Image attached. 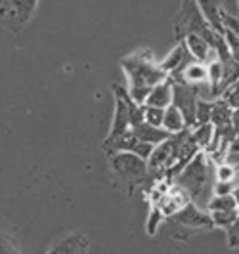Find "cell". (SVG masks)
Wrapping results in <instances>:
<instances>
[{
	"label": "cell",
	"mask_w": 239,
	"mask_h": 254,
	"mask_svg": "<svg viewBox=\"0 0 239 254\" xmlns=\"http://www.w3.org/2000/svg\"><path fill=\"white\" fill-rule=\"evenodd\" d=\"M121 67L128 78V86H150L166 80L168 76L161 69V65L155 62V56L151 50H138L121 60Z\"/></svg>",
	"instance_id": "6da1fadb"
},
{
	"label": "cell",
	"mask_w": 239,
	"mask_h": 254,
	"mask_svg": "<svg viewBox=\"0 0 239 254\" xmlns=\"http://www.w3.org/2000/svg\"><path fill=\"white\" fill-rule=\"evenodd\" d=\"M172 33H174L176 42H182L188 35H201L211 42L214 35V31L203 17L197 0H182L176 15L172 19Z\"/></svg>",
	"instance_id": "7a4b0ae2"
},
{
	"label": "cell",
	"mask_w": 239,
	"mask_h": 254,
	"mask_svg": "<svg viewBox=\"0 0 239 254\" xmlns=\"http://www.w3.org/2000/svg\"><path fill=\"white\" fill-rule=\"evenodd\" d=\"M211 165H213L211 157L205 151H199L174 178V184H178L188 193L191 201H197L207 190L209 180H211Z\"/></svg>",
	"instance_id": "3957f363"
},
{
	"label": "cell",
	"mask_w": 239,
	"mask_h": 254,
	"mask_svg": "<svg viewBox=\"0 0 239 254\" xmlns=\"http://www.w3.org/2000/svg\"><path fill=\"white\" fill-rule=\"evenodd\" d=\"M109 168H111V174L115 178L128 188H138L150 176L148 161L134 155V153H111L109 155Z\"/></svg>",
	"instance_id": "277c9868"
},
{
	"label": "cell",
	"mask_w": 239,
	"mask_h": 254,
	"mask_svg": "<svg viewBox=\"0 0 239 254\" xmlns=\"http://www.w3.org/2000/svg\"><path fill=\"white\" fill-rule=\"evenodd\" d=\"M38 0H0V25L10 33H21L33 13Z\"/></svg>",
	"instance_id": "5b68a950"
},
{
	"label": "cell",
	"mask_w": 239,
	"mask_h": 254,
	"mask_svg": "<svg viewBox=\"0 0 239 254\" xmlns=\"http://www.w3.org/2000/svg\"><path fill=\"white\" fill-rule=\"evenodd\" d=\"M178 161V145H176V136H170L168 140L163 143L155 145L151 151L150 159H148V170L151 176L157 180L166 178L168 172L174 168Z\"/></svg>",
	"instance_id": "8992f818"
},
{
	"label": "cell",
	"mask_w": 239,
	"mask_h": 254,
	"mask_svg": "<svg viewBox=\"0 0 239 254\" xmlns=\"http://www.w3.org/2000/svg\"><path fill=\"white\" fill-rule=\"evenodd\" d=\"M170 80H172V88H174L172 105H176L180 113L184 115L188 127L193 128L195 127V109H197V102H199V86L188 84L178 78H170Z\"/></svg>",
	"instance_id": "52a82bcc"
},
{
	"label": "cell",
	"mask_w": 239,
	"mask_h": 254,
	"mask_svg": "<svg viewBox=\"0 0 239 254\" xmlns=\"http://www.w3.org/2000/svg\"><path fill=\"white\" fill-rule=\"evenodd\" d=\"M101 149L105 153H109V155H111V153H119V151L134 153V155H138V157L148 161L151 151H153V145L144 143L132 130H128V132L121 134V136H107V138L103 140V143H101Z\"/></svg>",
	"instance_id": "ba28073f"
},
{
	"label": "cell",
	"mask_w": 239,
	"mask_h": 254,
	"mask_svg": "<svg viewBox=\"0 0 239 254\" xmlns=\"http://www.w3.org/2000/svg\"><path fill=\"white\" fill-rule=\"evenodd\" d=\"M172 220L178 226H184V228L193 229V231H209V229L214 228L211 214L203 212L193 201H189L182 210H178L176 214L172 216Z\"/></svg>",
	"instance_id": "9c48e42d"
},
{
	"label": "cell",
	"mask_w": 239,
	"mask_h": 254,
	"mask_svg": "<svg viewBox=\"0 0 239 254\" xmlns=\"http://www.w3.org/2000/svg\"><path fill=\"white\" fill-rule=\"evenodd\" d=\"M191 62H195V60L191 58V54L188 52L186 44H184V42H178L176 46L168 52V56H166L159 65H161V69L166 73V76H176V75H180Z\"/></svg>",
	"instance_id": "30bf717a"
},
{
	"label": "cell",
	"mask_w": 239,
	"mask_h": 254,
	"mask_svg": "<svg viewBox=\"0 0 239 254\" xmlns=\"http://www.w3.org/2000/svg\"><path fill=\"white\" fill-rule=\"evenodd\" d=\"M90 241L82 233H69L52 245L46 254H88Z\"/></svg>",
	"instance_id": "8fae6325"
},
{
	"label": "cell",
	"mask_w": 239,
	"mask_h": 254,
	"mask_svg": "<svg viewBox=\"0 0 239 254\" xmlns=\"http://www.w3.org/2000/svg\"><path fill=\"white\" fill-rule=\"evenodd\" d=\"M197 6L201 10L205 21L209 23V27L213 29L214 33H220L224 35V23H222V12H224V6H222V0H197Z\"/></svg>",
	"instance_id": "7c38bea8"
},
{
	"label": "cell",
	"mask_w": 239,
	"mask_h": 254,
	"mask_svg": "<svg viewBox=\"0 0 239 254\" xmlns=\"http://www.w3.org/2000/svg\"><path fill=\"white\" fill-rule=\"evenodd\" d=\"M172 98H174L172 80L166 78V80L159 82V84H155V86L151 88L146 105H153V107H163V109H166L168 105H172Z\"/></svg>",
	"instance_id": "4fadbf2b"
},
{
	"label": "cell",
	"mask_w": 239,
	"mask_h": 254,
	"mask_svg": "<svg viewBox=\"0 0 239 254\" xmlns=\"http://www.w3.org/2000/svg\"><path fill=\"white\" fill-rule=\"evenodd\" d=\"M182 42L186 44V48L191 54V58L195 62H201V64H207L209 62V56L214 52L211 42L205 37H201V35H188Z\"/></svg>",
	"instance_id": "5bb4252c"
},
{
	"label": "cell",
	"mask_w": 239,
	"mask_h": 254,
	"mask_svg": "<svg viewBox=\"0 0 239 254\" xmlns=\"http://www.w3.org/2000/svg\"><path fill=\"white\" fill-rule=\"evenodd\" d=\"M168 78H178V80H184V82L193 84V86H203L209 82V67L201 62H191L180 75L168 76Z\"/></svg>",
	"instance_id": "9a60e30c"
},
{
	"label": "cell",
	"mask_w": 239,
	"mask_h": 254,
	"mask_svg": "<svg viewBox=\"0 0 239 254\" xmlns=\"http://www.w3.org/2000/svg\"><path fill=\"white\" fill-rule=\"evenodd\" d=\"M132 132L138 136L140 140L144 141V143H150V145H159V143H163L164 140H168L172 134H168L164 128H157V127H151L148 123H142L138 127L132 128Z\"/></svg>",
	"instance_id": "2e32d148"
},
{
	"label": "cell",
	"mask_w": 239,
	"mask_h": 254,
	"mask_svg": "<svg viewBox=\"0 0 239 254\" xmlns=\"http://www.w3.org/2000/svg\"><path fill=\"white\" fill-rule=\"evenodd\" d=\"M163 128L168 132V134H180V132H184V130H188V123H186V119H184V115L180 113V109H178L176 105H168L166 109H164V121H163Z\"/></svg>",
	"instance_id": "e0dca14e"
},
{
	"label": "cell",
	"mask_w": 239,
	"mask_h": 254,
	"mask_svg": "<svg viewBox=\"0 0 239 254\" xmlns=\"http://www.w3.org/2000/svg\"><path fill=\"white\" fill-rule=\"evenodd\" d=\"M189 130H191V138L197 143V147L201 151H207V147L213 143V138H214L213 123H209V125H195V127L189 128Z\"/></svg>",
	"instance_id": "ac0fdd59"
},
{
	"label": "cell",
	"mask_w": 239,
	"mask_h": 254,
	"mask_svg": "<svg viewBox=\"0 0 239 254\" xmlns=\"http://www.w3.org/2000/svg\"><path fill=\"white\" fill-rule=\"evenodd\" d=\"M207 210L214 212V210H238V203L234 193L232 195H214L213 199L207 204Z\"/></svg>",
	"instance_id": "d6986e66"
},
{
	"label": "cell",
	"mask_w": 239,
	"mask_h": 254,
	"mask_svg": "<svg viewBox=\"0 0 239 254\" xmlns=\"http://www.w3.org/2000/svg\"><path fill=\"white\" fill-rule=\"evenodd\" d=\"M163 220H164V212L161 210V206L157 204H151V210H150V216H148V222H146V231L148 235H155L159 228L163 226Z\"/></svg>",
	"instance_id": "ffe728a7"
},
{
	"label": "cell",
	"mask_w": 239,
	"mask_h": 254,
	"mask_svg": "<svg viewBox=\"0 0 239 254\" xmlns=\"http://www.w3.org/2000/svg\"><path fill=\"white\" fill-rule=\"evenodd\" d=\"M164 121V109L163 107H153V105H144V123L151 127L163 128Z\"/></svg>",
	"instance_id": "44dd1931"
},
{
	"label": "cell",
	"mask_w": 239,
	"mask_h": 254,
	"mask_svg": "<svg viewBox=\"0 0 239 254\" xmlns=\"http://www.w3.org/2000/svg\"><path fill=\"white\" fill-rule=\"evenodd\" d=\"M209 214L213 218L214 228L226 229L239 216V210H214V212H209Z\"/></svg>",
	"instance_id": "7402d4cb"
},
{
	"label": "cell",
	"mask_w": 239,
	"mask_h": 254,
	"mask_svg": "<svg viewBox=\"0 0 239 254\" xmlns=\"http://www.w3.org/2000/svg\"><path fill=\"white\" fill-rule=\"evenodd\" d=\"M213 119V102L199 98L195 109V125H209Z\"/></svg>",
	"instance_id": "603a6c76"
},
{
	"label": "cell",
	"mask_w": 239,
	"mask_h": 254,
	"mask_svg": "<svg viewBox=\"0 0 239 254\" xmlns=\"http://www.w3.org/2000/svg\"><path fill=\"white\" fill-rule=\"evenodd\" d=\"M238 174H239L238 170L232 165H228L226 161L216 166V180H218V182H236Z\"/></svg>",
	"instance_id": "cb8c5ba5"
},
{
	"label": "cell",
	"mask_w": 239,
	"mask_h": 254,
	"mask_svg": "<svg viewBox=\"0 0 239 254\" xmlns=\"http://www.w3.org/2000/svg\"><path fill=\"white\" fill-rule=\"evenodd\" d=\"M128 94L132 98V102L138 103V105H146L148 102V96H150L151 88L150 86H128Z\"/></svg>",
	"instance_id": "d4e9b609"
},
{
	"label": "cell",
	"mask_w": 239,
	"mask_h": 254,
	"mask_svg": "<svg viewBox=\"0 0 239 254\" xmlns=\"http://www.w3.org/2000/svg\"><path fill=\"white\" fill-rule=\"evenodd\" d=\"M226 241L230 249H239V216L226 228Z\"/></svg>",
	"instance_id": "484cf974"
},
{
	"label": "cell",
	"mask_w": 239,
	"mask_h": 254,
	"mask_svg": "<svg viewBox=\"0 0 239 254\" xmlns=\"http://www.w3.org/2000/svg\"><path fill=\"white\" fill-rule=\"evenodd\" d=\"M224 38H226L228 50H230V56L239 64V35L232 33V31H224Z\"/></svg>",
	"instance_id": "4316f807"
},
{
	"label": "cell",
	"mask_w": 239,
	"mask_h": 254,
	"mask_svg": "<svg viewBox=\"0 0 239 254\" xmlns=\"http://www.w3.org/2000/svg\"><path fill=\"white\" fill-rule=\"evenodd\" d=\"M222 100H224L230 107H234V109L239 107V80L232 86V88L228 90L224 96H222Z\"/></svg>",
	"instance_id": "83f0119b"
},
{
	"label": "cell",
	"mask_w": 239,
	"mask_h": 254,
	"mask_svg": "<svg viewBox=\"0 0 239 254\" xmlns=\"http://www.w3.org/2000/svg\"><path fill=\"white\" fill-rule=\"evenodd\" d=\"M238 186L234 184V182H214V195H232L234 190H236Z\"/></svg>",
	"instance_id": "f1b7e54d"
},
{
	"label": "cell",
	"mask_w": 239,
	"mask_h": 254,
	"mask_svg": "<svg viewBox=\"0 0 239 254\" xmlns=\"http://www.w3.org/2000/svg\"><path fill=\"white\" fill-rule=\"evenodd\" d=\"M0 254H19V251H17V247L10 239L0 235Z\"/></svg>",
	"instance_id": "f546056e"
},
{
	"label": "cell",
	"mask_w": 239,
	"mask_h": 254,
	"mask_svg": "<svg viewBox=\"0 0 239 254\" xmlns=\"http://www.w3.org/2000/svg\"><path fill=\"white\" fill-rule=\"evenodd\" d=\"M232 127H234L236 134L239 136V107H236L234 113H232Z\"/></svg>",
	"instance_id": "4dcf8cb0"
},
{
	"label": "cell",
	"mask_w": 239,
	"mask_h": 254,
	"mask_svg": "<svg viewBox=\"0 0 239 254\" xmlns=\"http://www.w3.org/2000/svg\"><path fill=\"white\" fill-rule=\"evenodd\" d=\"M228 153H239V136L234 141H232V145H230Z\"/></svg>",
	"instance_id": "1f68e13d"
},
{
	"label": "cell",
	"mask_w": 239,
	"mask_h": 254,
	"mask_svg": "<svg viewBox=\"0 0 239 254\" xmlns=\"http://www.w3.org/2000/svg\"><path fill=\"white\" fill-rule=\"evenodd\" d=\"M234 197H236V203H238V210H239V186L234 190Z\"/></svg>",
	"instance_id": "d6a6232c"
},
{
	"label": "cell",
	"mask_w": 239,
	"mask_h": 254,
	"mask_svg": "<svg viewBox=\"0 0 239 254\" xmlns=\"http://www.w3.org/2000/svg\"><path fill=\"white\" fill-rule=\"evenodd\" d=\"M238 6H239V0H238Z\"/></svg>",
	"instance_id": "836d02e7"
}]
</instances>
